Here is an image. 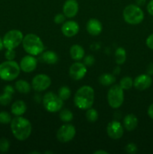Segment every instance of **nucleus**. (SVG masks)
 I'll list each match as a JSON object with an SVG mask.
<instances>
[{
    "label": "nucleus",
    "mask_w": 153,
    "mask_h": 154,
    "mask_svg": "<svg viewBox=\"0 0 153 154\" xmlns=\"http://www.w3.org/2000/svg\"><path fill=\"white\" fill-rule=\"evenodd\" d=\"M80 29L79 25L76 22L73 20H69L64 23L62 26V32L66 37H73L76 35Z\"/></svg>",
    "instance_id": "15"
},
{
    "label": "nucleus",
    "mask_w": 153,
    "mask_h": 154,
    "mask_svg": "<svg viewBox=\"0 0 153 154\" xmlns=\"http://www.w3.org/2000/svg\"><path fill=\"white\" fill-rule=\"evenodd\" d=\"M123 123H124V126L126 130L129 131V132L134 130L136 126H137V117L134 114H128L124 118Z\"/></svg>",
    "instance_id": "18"
},
{
    "label": "nucleus",
    "mask_w": 153,
    "mask_h": 154,
    "mask_svg": "<svg viewBox=\"0 0 153 154\" xmlns=\"http://www.w3.org/2000/svg\"><path fill=\"white\" fill-rule=\"evenodd\" d=\"M23 35L20 30L13 29L8 32L3 38V45L6 49H14L22 42Z\"/></svg>",
    "instance_id": "8"
},
{
    "label": "nucleus",
    "mask_w": 153,
    "mask_h": 154,
    "mask_svg": "<svg viewBox=\"0 0 153 154\" xmlns=\"http://www.w3.org/2000/svg\"><path fill=\"white\" fill-rule=\"evenodd\" d=\"M38 61L34 57L32 56H26L21 60L20 67L24 72H32L37 67Z\"/></svg>",
    "instance_id": "14"
},
{
    "label": "nucleus",
    "mask_w": 153,
    "mask_h": 154,
    "mask_svg": "<svg viewBox=\"0 0 153 154\" xmlns=\"http://www.w3.org/2000/svg\"><path fill=\"white\" fill-rule=\"evenodd\" d=\"M10 129L14 136L16 139L24 141L31 135L32 125L27 119L20 116H16L10 122Z\"/></svg>",
    "instance_id": "1"
},
{
    "label": "nucleus",
    "mask_w": 153,
    "mask_h": 154,
    "mask_svg": "<svg viewBox=\"0 0 153 154\" xmlns=\"http://www.w3.org/2000/svg\"><path fill=\"white\" fill-rule=\"evenodd\" d=\"M99 82L104 86H110L116 82V78L112 74H103L99 78Z\"/></svg>",
    "instance_id": "23"
},
{
    "label": "nucleus",
    "mask_w": 153,
    "mask_h": 154,
    "mask_svg": "<svg viewBox=\"0 0 153 154\" xmlns=\"http://www.w3.org/2000/svg\"><path fill=\"white\" fill-rule=\"evenodd\" d=\"M94 62V57L92 55L87 56V57H86L85 59H84V65H85V66H92Z\"/></svg>",
    "instance_id": "35"
},
{
    "label": "nucleus",
    "mask_w": 153,
    "mask_h": 154,
    "mask_svg": "<svg viewBox=\"0 0 153 154\" xmlns=\"http://www.w3.org/2000/svg\"><path fill=\"white\" fill-rule=\"evenodd\" d=\"M148 115L149 116L150 118H152L153 120V103L148 107Z\"/></svg>",
    "instance_id": "39"
},
{
    "label": "nucleus",
    "mask_w": 153,
    "mask_h": 154,
    "mask_svg": "<svg viewBox=\"0 0 153 154\" xmlns=\"http://www.w3.org/2000/svg\"><path fill=\"white\" fill-rule=\"evenodd\" d=\"M86 117L87 120L91 123H94L98 118V114L97 111L92 108H88L87 109L86 113Z\"/></svg>",
    "instance_id": "27"
},
{
    "label": "nucleus",
    "mask_w": 153,
    "mask_h": 154,
    "mask_svg": "<svg viewBox=\"0 0 153 154\" xmlns=\"http://www.w3.org/2000/svg\"><path fill=\"white\" fill-rule=\"evenodd\" d=\"M123 18L128 24L136 25L143 20L144 13L139 6L129 5L123 11Z\"/></svg>",
    "instance_id": "5"
},
{
    "label": "nucleus",
    "mask_w": 153,
    "mask_h": 154,
    "mask_svg": "<svg viewBox=\"0 0 153 154\" xmlns=\"http://www.w3.org/2000/svg\"><path fill=\"white\" fill-rule=\"evenodd\" d=\"M26 111V105L21 100H17L11 105V112L15 116H21Z\"/></svg>",
    "instance_id": "19"
},
{
    "label": "nucleus",
    "mask_w": 153,
    "mask_h": 154,
    "mask_svg": "<svg viewBox=\"0 0 153 154\" xmlns=\"http://www.w3.org/2000/svg\"><path fill=\"white\" fill-rule=\"evenodd\" d=\"M20 72V67L13 60H7L0 64V78L4 81H14L17 78Z\"/></svg>",
    "instance_id": "4"
},
{
    "label": "nucleus",
    "mask_w": 153,
    "mask_h": 154,
    "mask_svg": "<svg viewBox=\"0 0 153 154\" xmlns=\"http://www.w3.org/2000/svg\"><path fill=\"white\" fill-rule=\"evenodd\" d=\"M76 129L71 124H64L58 129L56 133V138L60 142L67 143L71 141L75 136Z\"/></svg>",
    "instance_id": "9"
},
{
    "label": "nucleus",
    "mask_w": 153,
    "mask_h": 154,
    "mask_svg": "<svg viewBox=\"0 0 153 154\" xmlns=\"http://www.w3.org/2000/svg\"><path fill=\"white\" fill-rule=\"evenodd\" d=\"M147 11H148L149 14L153 16V0H151L147 5Z\"/></svg>",
    "instance_id": "37"
},
{
    "label": "nucleus",
    "mask_w": 153,
    "mask_h": 154,
    "mask_svg": "<svg viewBox=\"0 0 153 154\" xmlns=\"http://www.w3.org/2000/svg\"><path fill=\"white\" fill-rule=\"evenodd\" d=\"M22 43L26 52L32 56L39 55L42 54L44 50V46L40 38L32 33L23 37Z\"/></svg>",
    "instance_id": "3"
},
{
    "label": "nucleus",
    "mask_w": 153,
    "mask_h": 154,
    "mask_svg": "<svg viewBox=\"0 0 153 154\" xmlns=\"http://www.w3.org/2000/svg\"><path fill=\"white\" fill-rule=\"evenodd\" d=\"M4 57L8 60H13L16 57V53L14 49H8L4 54Z\"/></svg>",
    "instance_id": "33"
},
{
    "label": "nucleus",
    "mask_w": 153,
    "mask_h": 154,
    "mask_svg": "<svg viewBox=\"0 0 153 154\" xmlns=\"http://www.w3.org/2000/svg\"><path fill=\"white\" fill-rule=\"evenodd\" d=\"M11 122V117L10 114L6 111H1L0 112V123L2 124H8Z\"/></svg>",
    "instance_id": "30"
},
{
    "label": "nucleus",
    "mask_w": 153,
    "mask_h": 154,
    "mask_svg": "<svg viewBox=\"0 0 153 154\" xmlns=\"http://www.w3.org/2000/svg\"><path fill=\"white\" fill-rule=\"evenodd\" d=\"M147 75H153V63H150L147 67Z\"/></svg>",
    "instance_id": "38"
},
{
    "label": "nucleus",
    "mask_w": 153,
    "mask_h": 154,
    "mask_svg": "<svg viewBox=\"0 0 153 154\" xmlns=\"http://www.w3.org/2000/svg\"><path fill=\"white\" fill-rule=\"evenodd\" d=\"M86 30L92 35H98L102 31V24L97 19H90L86 23Z\"/></svg>",
    "instance_id": "17"
},
{
    "label": "nucleus",
    "mask_w": 153,
    "mask_h": 154,
    "mask_svg": "<svg viewBox=\"0 0 153 154\" xmlns=\"http://www.w3.org/2000/svg\"><path fill=\"white\" fill-rule=\"evenodd\" d=\"M3 48H4V45H3V41L2 40L1 38H0V51H2V50L3 49Z\"/></svg>",
    "instance_id": "41"
},
{
    "label": "nucleus",
    "mask_w": 153,
    "mask_h": 154,
    "mask_svg": "<svg viewBox=\"0 0 153 154\" xmlns=\"http://www.w3.org/2000/svg\"><path fill=\"white\" fill-rule=\"evenodd\" d=\"M10 147V143L9 141L6 138H2L0 139V151L5 153L9 150Z\"/></svg>",
    "instance_id": "31"
},
{
    "label": "nucleus",
    "mask_w": 153,
    "mask_h": 154,
    "mask_svg": "<svg viewBox=\"0 0 153 154\" xmlns=\"http://www.w3.org/2000/svg\"><path fill=\"white\" fill-rule=\"evenodd\" d=\"M133 80L130 77H124L120 81V87L123 89V90H129L133 86Z\"/></svg>",
    "instance_id": "28"
},
{
    "label": "nucleus",
    "mask_w": 153,
    "mask_h": 154,
    "mask_svg": "<svg viewBox=\"0 0 153 154\" xmlns=\"http://www.w3.org/2000/svg\"><path fill=\"white\" fill-rule=\"evenodd\" d=\"M59 117L62 121L63 122H70L73 120L74 115L71 111L68 109H63L60 111Z\"/></svg>",
    "instance_id": "25"
},
{
    "label": "nucleus",
    "mask_w": 153,
    "mask_h": 154,
    "mask_svg": "<svg viewBox=\"0 0 153 154\" xmlns=\"http://www.w3.org/2000/svg\"><path fill=\"white\" fill-rule=\"evenodd\" d=\"M51 84V79L44 74H40L34 77L32 81V87L35 91L41 92L46 90Z\"/></svg>",
    "instance_id": "10"
},
{
    "label": "nucleus",
    "mask_w": 153,
    "mask_h": 154,
    "mask_svg": "<svg viewBox=\"0 0 153 154\" xmlns=\"http://www.w3.org/2000/svg\"><path fill=\"white\" fill-rule=\"evenodd\" d=\"M94 99V90L90 86H82L75 93L74 102L80 109L87 110L93 105Z\"/></svg>",
    "instance_id": "2"
},
{
    "label": "nucleus",
    "mask_w": 153,
    "mask_h": 154,
    "mask_svg": "<svg viewBox=\"0 0 153 154\" xmlns=\"http://www.w3.org/2000/svg\"><path fill=\"white\" fill-rule=\"evenodd\" d=\"M41 60L43 62L50 65H53L58 62V57L55 52L51 51H46L42 54Z\"/></svg>",
    "instance_id": "21"
},
{
    "label": "nucleus",
    "mask_w": 153,
    "mask_h": 154,
    "mask_svg": "<svg viewBox=\"0 0 153 154\" xmlns=\"http://www.w3.org/2000/svg\"><path fill=\"white\" fill-rule=\"evenodd\" d=\"M94 153L95 154H100V153H103V154H107L108 153L106 151H104V150H98V151H95Z\"/></svg>",
    "instance_id": "40"
},
{
    "label": "nucleus",
    "mask_w": 153,
    "mask_h": 154,
    "mask_svg": "<svg viewBox=\"0 0 153 154\" xmlns=\"http://www.w3.org/2000/svg\"><path fill=\"white\" fill-rule=\"evenodd\" d=\"M70 90L67 86H63L58 90V96L62 99L63 101H65L68 99L70 96Z\"/></svg>",
    "instance_id": "26"
},
{
    "label": "nucleus",
    "mask_w": 153,
    "mask_h": 154,
    "mask_svg": "<svg viewBox=\"0 0 153 154\" xmlns=\"http://www.w3.org/2000/svg\"><path fill=\"white\" fill-rule=\"evenodd\" d=\"M15 88L18 92L24 93V94L29 93L31 90V87H30L29 84L24 80H20V81H16L15 84Z\"/></svg>",
    "instance_id": "22"
},
{
    "label": "nucleus",
    "mask_w": 153,
    "mask_h": 154,
    "mask_svg": "<svg viewBox=\"0 0 153 154\" xmlns=\"http://www.w3.org/2000/svg\"><path fill=\"white\" fill-rule=\"evenodd\" d=\"M13 94L4 92L2 95H0V105H8L12 99Z\"/></svg>",
    "instance_id": "29"
},
{
    "label": "nucleus",
    "mask_w": 153,
    "mask_h": 154,
    "mask_svg": "<svg viewBox=\"0 0 153 154\" xmlns=\"http://www.w3.org/2000/svg\"><path fill=\"white\" fill-rule=\"evenodd\" d=\"M65 20V17L64 14H57L54 17V22L56 24L63 23Z\"/></svg>",
    "instance_id": "34"
},
{
    "label": "nucleus",
    "mask_w": 153,
    "mask_h": 154,
    "mask_svg": "<svg viewBox=\"0 0 153 154\" xmlns=\"http://www.w3.org/2000/svg\"><path fill=\"white\" fill-rule=\"evenodd\" d=\"M84 49L79 45H74L70 49V55L74 60H80L84 57Z\"/></svg>",
    "instance_id": "20"
},
{
    "label": "nucleus",
    "mask_w": 153,
    "mask_h": 154,
    "mask_svg": "<svg viewBox=\"0 0 153 154\" xmlns=\"http://www.w3.org/2000/svg\"><path fill=\"white\" fill-rule=\"evenodd\" d=\"M152 84V79L148 75H140L136 77L133 83V86L138 90H145L149 88Z\"/></svg>",
    "instance_id": "13"
},
{
    "label": "nucleus",
    "mask_w": 153,
    "mask_h": 154,
    "mask_svg": "<svg viewBox=\"0 0 153 154\" xmlns=\"http://www.w3.org/2000/svg\"><path fill=\"white\" fill-rule=\"evenodd\" d=\"M124 150H125V151L127 152L128 153L134 154L136 153V151H137V147H136V146L134 144H133V143H129V144H128L127 145H126Z\"/></svg>",
    "instance_id": "32"
},
{
    "label": "nucleus",
    "mask_w": 153,
    "mask_h": 154,
    "mask_svg": "<svg viewBox=\"0 0 153 154\" xmlns=\"http://www.w3.org/2000/svg\"><path fill=\"white\" fill-rule=\"evenodd\" d=\"M106 132L108 136L112 139H119L124 134V129L121 123L118 121H111L106 126Z\"/></svg>",
    "instance_id": "11"
},
{
    "label": "nucleus",
    "mask_w": 153,
    "mask_h": 154,
    "mask_svg": "<svg viewBox=\"0 0 153 154\" xmlns=\"http://www.w3.org/2000/svg\"><path fill=\"white\" fill-rule=\"evenodd\" d=\"M43 105L46 111L55 113L62 109L63 106V100L58 95L52 92H48L44 96Z\"/></svg>",
    "instance_id": "6"
},
{
    "label": "nucleus",
    "mask_w": 153,
    "mask_h": 154,
    "mask_svg": "<svg viewBox=\"0 0 153 154\" xmlns=\"http://www.w3.org/2000/svg\"><path fill=\"white\" fill-rule=\"evenodd\" d=\"M136 2L139 5H143L145 3V0H136Z\"/></svg>",
    "instance_id": "42"
},
{
    "label": "nucleus",
    "mask_w": 153,
    "mask_h": 154,
    "mask_svg": "<svg viewBox=\"0 0 153 154\" xmlns=\"http://www.w3.org/2000/svg\"><path fill=\"white\" fill-rule=\"evenodd\" d=\"M79 9L76 0H67L63 5V13L67 17H74L76 15Z\"/></svg>",
    "instance_id": "16"
},
{
    "label": "nucleus",
    "mask_w": 153,
    "mask_h": 154,
    "mask_svg": "<svg viewBox=\"0 0 153 154\" xmlns=\"http://www.w3.org/2000/svg\"><path fill=\"white\" fill-rule=\"evenodd\" d=\"M87 72L86 67L81 63H75L70 66L69 69L70 77L74 81H79L84 78Z\"/></svg>",
    "instance_id": "12"
},
{
    "label": "nucleus",
    "mask_w": 153,
    "mask_h": 154,
    "mask_svg": "<svg viewBox=\"0 0 153 154\" xmlns=\"http://www.w3.org/2000/svg\"><path fill=\"white\" fill-rule=\"evenodd\" d=\"M123 89L118 84L112 86L108 90L107 101L110 106L112 108H118L124 102Z\"/></svg>",
    "instance_id": "7"
},
{
    "label": "nucleus",
    "mask_w": 153,
    "mask_h": 154,
    "mask_svg": "<svg viewBox=\"0 0 153 154\" xmlns=\"http://www.w3.org/2000/svg\"><path fill=\"white\" fill-rule=\"evenodd\" d=\"M116 63L118 65H122L126 60L125 50L122 48H117L115 53Z\"/></svg>",
    "instance_id": "24"
},
{
    "label": "nucleus",
    "mask_w": 153,
    "mask_h": 154,
    "mask_svg": "<svg viewBox=\"0 0 153 154\" xmlns=\"http://www.w3.org/2000/svg\"><path fill=\"white\" fill-rule=\"evenodd\" d=\"M146 43L147 47H148V48L153 50V33L147 38Z\"/></svg>",
    "instance_id": "36"
}]
</instances>
